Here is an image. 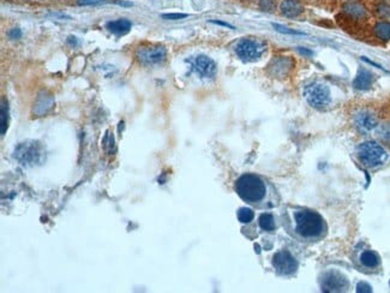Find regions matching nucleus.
<instances>
[{
  "label": "nucleus",
  "instance_id": "obj_16",
  "mask_svg": "<svg viewBox=\"0 0 390 293\" xmlns=\"http://www.w3.org/2000/svg\"><path fill=\"white\" fill-rule=\"evenodd\" d=\"M359 261H360V263L363 267L365 268H376L378 267L379 263H381V260H379V256L377 254L375 253V251H371V250H366V251H363V253L360 254V256H359Z\"/></svg>",
  "mask_w": 390,
  "mask_h": 293
},
{
  "label": "nucleus",
  "instance_id": "obj_30",
  "mask_svg": "<svg viewBox=\"0 0 390 293\" xmlns=\"http://www.w3.org/2000/svg\"><path fill=\"white\" fill-rule=\"evenodd\" d=\"M8 35H9L10 39H12V40L20 39V37H22V30L18 29V28H13L8 33Z\"/></svg>",
  "mask_w": 390,
  "mask_h": 293
},
{
  "label": "nucleus",
  "instance_id": "obj_24",
  "mask_svg": "<svg viewBox=\"0 0 390 293\" xmlns=\"http://www.w3.org/2000/svg\"><path fill=\"white\" fill-rule=\"evenodd\" d=\"M272 27H274L276 32H279V33H282V34H288V35H305V34L302 33V32H296V30H293V29L286 28V27L281 26V24H276V23H272Z\"/></svg>",
  "mask_w": 390,
  "mask_h": 293
},
{
  "label": "nucleus",
  "instance_id": "obj_5",
  "mask_svg": "<svg viewBox=\"0 0 390 293\" xmlns=\"http://www.w3.org/2000/svg\"><path fill=\"white\" fill-rule=\"evenodd\" d=\"M304 96L311 107L324 109L330 105L331 93L327 84L320 82H312L304 88Z\"/></svg>",
  "mask_w": 390,
  "mask_h": 293
},
{
  "label": "nucleus",
  "instance_id": "obj_22",
  "mask_svg": "<svg viewBox=\"0 0 390 293\" xmlns=\"http://www.w3.org/2000/svg\"><path fill=\"white\" fill-rule=\"evenodd\" d=\"M377 137L384 143L390 144V122L382 124V125L377 126Z\"/></svg>",
  "mask_w": 390,
  "mask_h": 293
},
{
  "label": "nucleus",
  "instance_id": "obj_20",
  "mask_svg": "<svg viewBox=\"0 0 390 293\" xmlns=\"http://www.w3.org/2000/svg\"><path fill=\"white\" fill-rule=\"evenodd\" d=\"M258 223H260L261 229L263 231H267V232H272L276 227L274 218H272L271 214H268V213L261 214L260 219H258Z\"/></svg>",
  "mask_w": 390,
  "mask_h": 293
},
{
  "label": "nucleus",
  "instance_id": "obj_35",
  "mask_svg": "<svg viewBox=\"0 0 390 293\" xmlns=\"http://www.w3.org/2000/svg\"><path fill=\"white\" fill-rule=\"evenodd\" d=\"M255 249H256V253H257V254H260V253H261V249H260V246H258L257 244H255Z\"/></svg>",
  "mask_w": 390,
  "mask_h": 293
},
{
  "label": "nucleus",
  "instance_id": "obj_15",
  "mask_svg": "<svg viewBox=\"0 0 390 293\" xmlns=\"http://www.w3.org/2000/svg\"><path fill=\"white\" fill-rule=\"evenodd\" d=\"M106 27L110 33L116 34V35H124V34L130 32L132 24H131L129 19L120 18L116 20H110V22L106 24Z\"/></svg>",
  "mask_w": 390,
  "mask_h": 293
},
{
  "label": "nucleus",
  "instance_id": "obj_31",
  "mask_svg": "<svg viewBox=\"0 0 390 293\" xmlns=\"http://www.w3.org/2000/svg\"><path fill=\"white\" fill-rule=\"evenodd\" d=\"M298 51L300 52V53L306 54V56H312V54H313V52H312V51L305 50V48H303V47H299V48H298Z\"/></svg>",
  "mask_w": 390,
  "mask_h": 293
},
{
  "label": "nucleus",
  "instance_id": "obj_6",
  "mask_svg": "<svg viewBox=\"0 0 390 293\" xmlns=\"http://www.w3.org/2000/svg\"><path fill=\"white\" fill-rule=\"evenodd\" d=\"M267 50L264 42L256 39H243L237 43L236 53L243 61H256Z\"/></svg>",
  "mask_w": 390,
  "mask_h": 293
},
{
  "label": "nucleus",
  "instance_id": "obj_28",
  "mask_svg": "<svg viewBox=\"0 0 390 293\" xmlns=\"http://www.w3.org/2000/svg\"><path fill=\"white\" fill-rule=\"evenodd\" d=\"M357 292H359V293L372 292V288H371L370 285L366 284V282L361 281V282H359V284L357 285Z\"/></svg>",
  "mask_w": 390,
  "mask_h": 293
},
{
  "label": "nucleus",
  "instance_id": "obj_29",
  "mask_svg": "<svg viewBox=\"0 0 390 293\" xmlns=\"http://www.w3.org/2000/svg\"><path fill=\"white\" fill-rule=\"evenodd\" d=\"M260 6L264 11H270L274 8V0H261Z\"/></svg>",
  "mask_w": 390,
  "mask_h": 293
},
{
  "label": "nucleus",
  "instance_id": "obj_11",
  "mask_svg": "<svg viewBox=\"0 0 390 293\" xmlns=\"http://www.w3.org/2000/svg\"><path fill=\"white\" fill-rule=\"evenodd\" d=\"M355 127L361 132H370L374 129H377L378 120L374 113L368 111H361L354 116Z\"/></svg>",
  "mask_w": 390,
  "mask_h": 293
},
{
  "label": "nucleus",
  "instance_id": "obj_19",
  "mask_svg": "<svg viewBox=\"0 0 390 293\" xmlns=\"http://www.w3.org/2000/svg\"><path fill=\"white\" fill-rule=\"evenodd\" d=\"M291 66V61L289 59H276L272 61V64L270 65L272 74L275 76L286 74L288 71V67Z\"/></svg>",
  "mask_w": 390,
  "mask_h": 293
},
{
  "label": "nucleus",
  "instance_id": "obj_2",
  "mask_svg": "<svg viewBox=\"0 0 390 293\" xmlns=\"http://www.w3.org/2000/svg\"><path fill=\"white\" fill-rule=\"evenodd\" d=\"M234 188L239 197L248 205L260 208H271L279 205V195L274 186L257 174H243L237 179Z\"/></svg>",
  "mask_w": 390,
  "mask_h": 293
},
{
  "label": "nucleus",
  "instance_id": "obj_23",
  "mask_svg": "<svg viewBox=\"0 0 390 293\" xmlns=\"http://www.w3.org/2000/svg\"><path fill=\"white\" fill-rule=\"evenodd\" d=\"M255 218V213L250 208H240L238 210V220L243 223L251 222Z\"/></svg>",
  "mask_w": 390,
  "mask_h": 293
},
{
  "label": "nucleus",
  "instance_id": "obj_34",
  "mask_svg": "<svg viewBox=\"0 0 390 293\" xmlns=\"http://www.w3.org/2000/svg\"><path fill=\"white\" fill-rule=\"evenodd\" d=\"M67 42L68 43H71V44H77L78 42H77V40H76V37H68V40H67Z\"/></svg>",
  "mask_w": 390,
  "mask_h": 293
},
{
  "label": "nucleus",
  "instance_id": "obj_1",
  "mask_svg": "<svg viewBox=\"0 0 390 293\" xmlns=\"http://www.w3.org/2000/svg\"><path fill=\"white\" fill-rule=\"evenodd\" d=\"M285 229L303 243H316L327 236V222L318 213L303 207H288L284 214Z\"/></svg>",
  "mask_w": 390,
  "mask_h": 293
},
{
  "label": "nucleus",
  "instance_id": "obj_9",
  "mask_svg": "<svg viewBox=\"0 0 390 293\" xmlns=\"http://www.w3.org/2000/svg\"><path fill=\"white\" fill-rule=\"evenodd\" d=\"M320 287L324 292H343L348 287V280L337 271H329L320 279Z\"/></svg>",
  "mask_w": 390,
  "mask_h": 293
},
{
  "label": "nucleus",
  "instance_id": "obj_27",
  "mask_svg": "<svg viewBox=\"0 0 390 293\" xmlns=\"http://www.w3.org/2000/svg\"><path fill=\"white\" fill-rule=\"evenodd\" d=\"M377 12L382 17H390V6L386 4H379L377 6Z\"/></svg>",
  "mask_w": 390,
  "mask_h": 293
},
{
  "label": "nucleus",
  "instance_id": "obj_13",
  "mask_svg": "<svg viewBox=\"0 0 390 293\" xmlns=\"http://www.w3.org/2000/svg\"><path fill=\"white\" fill-rule=\"evenodd\" d=\"M374 83V75L366 69H360L353 81V87L358 91H368Z\"/></svg>",
  "mask_w": 390,
  "mask_h": 293
},
{
  "label": "nucleus",
  "instance_id": "obj_33",
  "mask_svg": "<svg viewBox=\"0 0 390 293\" xmlns=\"http://www.w3.org/2000/svg\"><path fill=\"white\" fill-rule=\"evenodd\" d=\"M212 23H214V24H219V26H223V27H228V28H232V29H233V27H232V26H230L228 23L219 22V20H212Z\"/></svg>",
  "mask_w": 390,
  "mask_h": 293
},
{
  "label": "nucleus",
  "instance_id": "obj_7",
  "mask_svg": "<svg viewBox=\"0 0 390 293\" xmlns=\"http://www.w3.org/2000/svg\"><path fill=\"white\" fill-rule=\"evenodd\" d=\"M167 57V51L164 46H142L136 51V58L142 65L151 66L164 63Z\"/></svg>",
  "mask_w": 390,
  "mask_h": 293
},
{
  "label": "nucleus",
  "instance_id": "obj_14",
  "mask_svg": "<svg viewBox=\"0 0 390 293\" xmlns=\"http://www.w3.org/2000/svg\"><path fill=\"white\" fill-rule=\"evenodd\" d=\"M280 10L284 16L288 17V18H294V17H298L300 13H303L304 8L296 0H284Z\"/></svg>",
  "mask_w": 390,
  "mask_h": 293
},
{
  "label": "nucleus",
  "instance_id": "obj_32",
  "mask_svg": "<svg viewBox=\"0 0 390 293\" xmlns=\"http://www.w3.org/2000/svg\"><path fill=\"white\" fill-rule=\"evenodd\" d=\"M361 59H363L364 61H366V63H369V64H371V65H374V66H376V67H378V69H381V70H384V69H383V67L381 66V65H378V64H376V63H374V61H371V60H369V59H368V58H365V57H363V58H361Z\"/></svg>",
  "mask_w": 390,
  "mask_h": 293
},
{
  "label": "nucleus",
  "instance_id": "obj_3",
  "mask_svg": "<svg viewBox=\"0 0 390 293\" xmlns=\"http://www.w3.org/2000/svg\"><path fill=\"white\" fill-rule=\"evenodd\" d=\"M13 157L24 167H32L43 163L46 153L37 141H26L19 143L13 151Z\"/></svg>",
  "mask_w": 390,
  "mask_h": 293
},
{
  "label": "nucleus",
  "instance_id": "obj_8",
  "mask_svg": "<svg viewBox=\"0 0 390 293\" xmlns=\"http://www.w3.org/2000/svg\"><path fill=\"white\" fill-rule=\"evenodd\" d=\"M272 267L280 275H293L298 271V262L288 251H279L272 257Z\"/></svg>",
  "mask_w": 390,
  "mask_h": 293
},
{
  "label": "nucleus",
  "instance_id": "obj_21",
  "mask_svg": "<svg viewBox=\"0 0 390 293\" xmlns=\"http://www.w3.org/2000/svg\"><path fill=\"white\" fill-rule=\"evenodd\" d=\"M375 34L378 39L383 41H388L390 39V23L379 22L375 27Z\"/></svg>",
  "mask_w": 390,
  "mask_h": 293
},
{
  "label": "nucleus",
  "instance_id": "obj_4",
  "mask_svg": "<svg viewBox=\"0 0 390 293\" xmlns=\"http://www.w3.org/2000/svg\"><path fill=\"white\" fill-rule=\"evenodd\" d=\"M358 157L360 163L369 168L382 166L388 160V153L381 144L372 142L361 143L358 147Z\"/></svg>",
  "mask_w": 390,
  "mask_h": 293
},
{
  "label": "nucleus",
  "instance_id": "obj_26",
  "mask_svg": "<svg viewBox=\"0 0 390 293\" xmlns=\"http://www.w3.org/2000/svg\"><path fill=\"white\" fill-rule=\"evenodd\" d=\"M186 17H188L186 13H165V15H162V18L170 19V20H177V19L186 18Z\"/></svg>",
  "mask_w": 390,
  "mask_h": 293
},
{
  "label": "nucleus",
  "instance_id": "obj_17",
  "mask_svg": "<svg viewBox=\"0 0 390 293\" xmlns=\"http://www.w3.org/2000/svg\"><path fill=\"white\" fill-rule=\"evenodd\" d=\"M343 11L354 19H361L366 16V10L358 3H346L343 6Z\"/></svg>",
  "mask_w": 390,
  "mask_h": 293
},
{
  "label": "nucleus",
  "instance_id": "obj_25",
  "mask_svg": "<svg viewBox=\"0 0 390 293\" xmlns=\"http://www.w3.org/2000/svg\"><path fill=\"white\" fill-rule=\"evenodd\" d=\"M108 3V0H77V4L81 6H91V5H102Z\"/></svg>",
  "mask_w": 390,
  "mask_h": 293
},
{
  "label": "nucleus",
  "instance_id": "obj_12",
  "mask_svg": "<svg viewBox=\"0 0 390 293\" xmlns=\"http://www.w3.org/2000/svg\"><path fill=\"white\" fill-rule=\"evenodd\" d=\"M53 106H54L53 95L47 92H41L39 93V95H37L35 102H34L33 115H35L36 117H42L44 115H47V113L53 108Z\"/></svg>",
  "mask_w": 390,
  "mask_h": 293
},
{
  "label": "nucleus",
  "instance_id": "obj_10",
  "mask_svg": "<svg viewBox=\"0 0 390 293\" xmlns=\"http://www.w3.org/2000/svg\"><path fill=\"white\" fill-rule=\"evenodd\" d=\"M192 70L202 78H213L216 75V64L212 58L207 56H197L190 60Z\"/></svg>",
  "mask_w": 390,
  "mask_h": 293
},
{
  "label": "nucleus",
  "instance_id": "obj_18",
  "mask_svg": "<svg viewBox=\"0 0 390 293\" xmlns=\"http://www.w3.org/2000/svg\"><path fill=\"white\" fill-rule=\"evenodd\" d=\"M0 113H2V122H0V127H2V136H4L8 131V126H9V106H8V101L3 98L2 100V107H0Z\"/></svg>",
  "mask_w": 390,
  "mask_h": 293
}]
</instances>
